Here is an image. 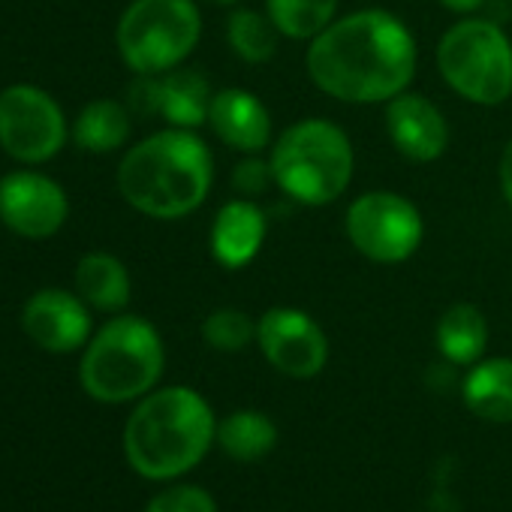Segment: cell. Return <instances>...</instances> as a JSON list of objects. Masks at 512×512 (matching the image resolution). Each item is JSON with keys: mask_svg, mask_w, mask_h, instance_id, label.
<instances>
[{"mask_svg": "<svg viewBox=\"0 0 512 512\" xmlns=\"http://www.w3.org/2000/svg\"><path fill=\"white\" fill-rule=\"evenodd\" d=\"M416 37L389 10L365 7L338 16L308 43L305 70L317 91L350 106L389 103L413 85Z\"/></svg>", "mask_w": 512, "mask_h": 512, "instance_id": "1", "label": "cell"}, {"mask_svg": "<svg viewBox=\"0 0 512 512\" xmlns=\"http://www.w3.org/2000/svg\"><path fill=\"white\" fill-rule=\"evenodd\" d=\"M214 154L196 130L166 127L136 142L118 163V190L127 205L154 220L193 214L211 193Z\"/></svg>", "mask_w": 512, "mask_h": 512, "instance_id": "2", "label": "cell"}, {"mask_svg": "<svg viewBox=\"0 0 512 512\" xmlns=\"http://www.w3.org/2000/svg\"><path fill=\"white\" fill-rule=\"evenodd\" d=\"M217 440L211 404L190 386L148 392L127 419L124 455L130 467L154 482L193 470Z\"/></svg>", "mask_w": 512, "mask_h": 512, "instance_id": "3", "label": "cell"}, {"mask_svg": "<svg viewBox=\"0 0 512 512\" xmlns=\"http://www.w3.org/2000/svg\"><path fill=\"white\" fill-rule=\"evenodd\" d=\"M269 163L275 187L287 199L305 208H323L347 193L356 172V151L341 124L302 118L272 142Z\"/></svg>", "mask_w": 512, "mask_h": 512, "instance_id": "4", "label": "cell"}, {"mask_svg": "<svg viewBox=\"0 0 512 512\" xmlns=\"http://www.w3.org/2000/svg\"><path fill=\"white\" fill-rule=\"evenodd\" d=\"M166 350L160 332L133 314L112 317L85 347L79 362L82 389L100 404L145 398L163 377Z\"/></svg>", "mask_w": 512, "mask_h": 512, "instance_id": "5", "label": "cell"}, {"mask_svg": "<svg viewBox=\"0 0 512 512\" xmlns=\"http://www.w3.org/2000/svg\"><path fill=\"white\" fill-rule=\"evenodd\" d=\"M443 82L473 106H500L512 97V40L479 16L455 22L437 43Z\"/></svg>", "mask_w": 512, "mask_h": 512, "instance_id": "6", "label": "cell"}, {"mask_svg": "<svg viewBox=\"0 0 512 512\" xmlns=\"http://www.w3.org/2000/svg\"><path fill=\"white\" fill-rule=\"evenodd\" d=\"M202 37V13L193 0H133L115 43L136 76H160L181 67Z\"/></svg>", "mask_w": 512, "mask_h": 512, "instance_id": "7", "label": "cell"}, {"mask_svg": "<svg viewBox=\"0 0 512 512\" xmlns=\"http://www.w3.org/2000/svg\"><path fill=\"white\" fill-rule=\"evenodd\" d=\"M347 241L359 256L380 266L407 263L425 238L422 211L395 190H368L347 205Z\"/></svg>", "mask_w": 512, "mask_h": 512, "instance_id": "8", "label": "cell"}, {"mask_svg": "<svg viewBox=\"0 0 512 512\" xmlns=\"http://www.w3.org/2000/svg\"><path fill=\"white\" fill-rule=\"evenodd\" d=\"M67 142V118L58 100L34 85L0 94V148L19 163H46Z\"/></svg>", "mask_w": 512, "mask_h": 512, "instance_id": "9", "label": "cell"}, {"mask_svg": "<svg viewBox=\"0 0 512 512\" xmlns=\"http://www.w3.org/2000/svg\"><path fill=\"white\" fill-rule=\"evenodd\" d=\"M256 347L278 374L293 380H311L329 362L323 326L299 308H269L256 320Z\"/></svg>", "mask_w": 512, "mask_h": 512, "instance_id": "10", "label": "cell"}, {"mask_svg": "<svg viewBox=\"0 0 512 512\" xmlns=\"http://www.w3.org/2000/svg\"><path fill=\"white\" fill-rule=\"evenodd\" d=\"M70 214L64 187L43 172H10L0 178V220L22 238L55 235Z\"/></svg>", "mask_w": 512, "mask_h": 512, "instance_id": "11", "label": "cell"}, {"mask_svg": "<svg viewBox=\"0 0 512 512\" xmlns=\"http://www.w3.org/2000/svg\"><path fill=\"white\" fill-rule=\"evenodd\" d=\"M211 85L196 70H169L160 76H136V82L127 91L130 109L136 115H160L169 127L199 130L208 124L211 109Z\"/></svg>", "mask_w": 512, "mask_h": 512, "instance_id": "12", "label": "cell"}, {"mask_svg": "<svg viewBox=\"0 0 512 512\" xmlns=\"http://www.w3.org/2000/svg\"><path fill=\"white\" fill-rule=\"evenodd\" d=\"M386 133L395 151L410 163H434L449 148L446 115L437 103L410 88L386 103Z\"/></svg>", "mask_w": 512, "mask_h": 512, "instance_id": "13", "label": "cell"}, {"mask_svg": "<svg viewBox=\"0 0 512 512\" xmlns=\"http://www.w3.org/2000/svg\"><path fill=\"white\" fill-rule=\"evenodd\" d=\"M22 329L49 353H73L91 338L88 302L64 290H40L22 311Z\"/></svg>", "mask_w": 512, "mask_h": 512, "instance_id": "14", "label": "cell"}, {"mask_svg": "<svg viewBox=\"0 0 512 512\" xmlns=\"http://www.w3.org/2000/svg\"><path fill=\"white\" fill-rule=\"evenodd\" d=\"M269 235V214L256 199L235 196L223 202L211 220L208 247L214 263L235 272L256 260V253L263 250Z\"/></svg>", "mask_w": 512, "mask_h": 512, "instance_id": "15", "label": "cell"}, {"mask_svg": "<svg viewBox=\"0 0 512 512\" xmlns=\"http://www.w3.org/2000/svg\"><path fill=\"white\" fill-rule=\"evenodd\" d=\"M208 127L226 148L238 154H263L275 142L269 106L244 88L214 91L208 109Z\"/></svg>", "mask_w": 512, "mask_h": 512, "instance_id": "16", "label": "cell"}, {"mask_svg": "<svg viewBox=\"0 0 512 512\" xmlns=\"http://www.w3.org/2000/svg\"><path fill=\"white\" fill-rule=\"evenodd\" d=\"M461 398L473 416L494 422V425H509L512 422V359L494 356V359H479L476 365H470L461 383Z\"/></svg>", "mask_w": 512, "mask_h": 512, "instance_id": "17", "label": "cell"}, {"mask_svg": "<svg viewBox=\"0 0 512 512\" xmlns=\"http://www.w3.org/2000/svg\"><path fill=\"white\" fill-rule=\"evenodd\" d=\"M434 341L449 365H461V368L476 365L488 347V320L476 305L455 302L437 320Z\"/></svg>", "mask_w": 512, "mask_h": 512, "instance_id": "18", "label": "cell"}, {"mask_svg": "<svg viewBox=\"0 0 512 512\" xmlns=\"http://www.w3.org/2000/svg\"><path fill=\"white\" fill-rule=\"evenodd\" d=\"M76 290L91 308L118 314L130 302V272L112 253H88L76 266Z\"/></svg>", "mask_w": 512, "mask_h": 512, "instance_id": "19", "label": "cell"}, {"mask_svg": "<svg viewBox=\"0 0 512 512\" xmlns=\"http://www.w3.org/2000/svg\"><path fill=\"white\" fill-rule=\"evenodd\" d=\"M217 443L235 461H260L278 446V425L260 410H235L217 422Z\"/></svg>", "mask_w": 512, "mask_h": 512, "instance_id": "20", "label": "cell"}, {"mask_svg": "<svg viewBox=\"0 0 512 512\" xmlns=\"http://www.w3.org/2000/svg\"><path fill=\"white\" fill-rule=\"evenodd\" d=\"M73 139L82 151H91V154H112L124 148V142L130 139L127 106L118 100L88 103L73 124Z\"/></svg>", "mask_w": 512, "mask_h": 512, "instance_id": "21", "label": "cell"}, {"mask_svg": "<svg viewBox=\"0 0 512 512\" xmlns=\"http://www.w3.org/2000/svg\"><path fill=\"white\" fill-rule=\"evenodd\" d=\"M278 28L272 25L269 13L238 7L226 19V43L244 64H266L278 55Z\"/></svg>", "mask_w": 512, "mask_h": 512, "instance_id": "22", "label": "cell"}, {"mask_svg": "<svg viewBox=\"0 0 512 512\" xmlns=\"http://www.w3.org/2000/svg\"><path fill=\"white\" fill-rule=\"evenodd\" d=\"M341 0H266V13L281 37L311 43L338 19Z\"/></svg>", "mask_w": 512, "mask_h": 512, "instance_id": "23", "label": "cell"}, {"mask_svg": "<svg viewBox=\"0 0 512 512\" xmlns=\"http://www.w3.org/2000/svg\"><path fill=\"white\" fill-rule=\"evenodd\" d=\"M202 341L217 353H238L256 344V323L238 308H217L202 323Z\"/></svg>", "mask_w": 512, "mask_h": 512, "instance_id": "24", "label": "cell"}, {"mask_svg": "<svg viewBox=\"0 0 512 512\" xmlns=\"http://www.w3.org/2000/svg\"><path fill=\"white\" fill-rule=\"evenodd\" d=\"M145 512H217V503L199 485H172L160 491Z\"/></svg>", "mask_w": 512, "mask_h": 512, "instance_id": "25", "label": "cell"}, {"mask_svg": "<svg viewBox=\"0 0 512 512\" xmlns=\"http://www.w3.org/2000/svg\"><path fill=\"white\" fill-rule=\"evenodd\" d=\"M272 184H275L272 163L263 154H244V160L232 166V190L244 199L263 196Z\"/></svg>", "mask_w": 512, "mask_h": 512, "instance_id": "26", "label": "cell"}, {"mask_svg": "<svg viewBox=\"0 0 512 512\" xmlns=\"http://www.w3.org/2000/svg\"><path fill=\"white\" fill-rule=\"evenodd\" d=\"M497 181H500V193L506 199V205L512 208V139L506 142L500 163H497Z\"/></svg>", "mask_w": 512, "mask_h": 512, "instance_id": "27", "label": "cell"}, {"mask_svg": "<svg viewBox=\"0 0 512 512\" xmlns=\"http://www.w3.org/2000/svg\"><path fill=\"white\" fill-rule=\"evenodd\" d=\"M440 4L449 10V13H458V16H473V13H479L488 0H440Z\"/></svg>", "mask_w": 512, "mask_h": 512, "instance_id": "28", "label": "cell"}, {"mask_svg": "<svg viewBox=\"0 0 512 512\" xmlns=\"http://www.w3.org/2000/svg\"><path fill=\"white\" fill-rule=\"evenodd\" d=\"M214 4H235V0H214Z\"/></svg>", "mask_w": 512, "mask_h": 512, "instance_id": "29", "label": "cell"}]
</instances>
